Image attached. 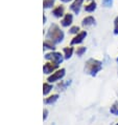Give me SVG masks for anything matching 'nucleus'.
<instances>
[{
    "mask_svg": "<svg viewBox=\"0 0 118 125\" xmlns=\"http://www.w3.org/2000/svg\"><path fill=\"white\" fill-rule=\"evenodd\" d=\"M102 5L106 6V8H110L113 4V0H102Z\"/></svg>",
    "mask_w": 118,
    "mask_h": 125,
    "instance_id": "obj_20",
    "label": "nucleus"
},
{
    "mask_svg": "<svg viewBox=\"0 0 118 125\" xmlns=\"http://www.w3.org/2000/svg\"><path fill=\"white\" fill-rule=\"evenodd\" d=\"M117 62H118V58H117Z\"/></svg>",
    "mask_w": 118,
    "mask_h": 125,
    "instance_id": "obj_26",
    "label": "nucleus"
},
{
    "mask_svg": "<svg viewBox=\"0 0 118 125\" xmlns=\"http://www.w3.org/2000/svg\"><path fill=\"white\" fill-rule=\"evenodd\" d=\"M116 125H118V123H117V124H116Z\"/></svg>",
    "mask_w": 118,
    "mask_h": 125,
    "instance_id": "obj_28",
    "label": "nucleus"
},
{
    "mask_svg": "<svg viewBox=\"0 0 118 125\" xmlns=\"http://www.w3.org/2000/svg\"><path fill=\"white\" fill-rule=\"evenodd\" d=\"M68 84H70V81H67V82H61L58 84V88H60V91H63V89H65V87L67 86Z\"/></svg>",
    "mask_w": 118,
    "mask_h": 125,
    "instance_id": "obj_19",
    "label": "nucleus"
},
{
    "mask_svg": "<svg viewBox=\"0 0 118 125\" xmlns=\"http://www.w3.org/2000/svg\"><path fill=\"white\" fill-rule=\"evenodd\" d=\"M110 112L112 113L113 115H116V116H118V102H115L113 104V106L111 107Z\"/></svg>",
    "mask_w": 118,
    "mask_h": 125,
    "instance_id": "obj_18",
    "label": "nucleus"
},
{
    "mask_svg": "<svg viewBox=\"0 0 118 125\" xmlns=\"http://www.w3.org/2000/svg\"><path fill=\"white\" fill-rule=\"evenodd\" d=\"M61 1H63V2H70V1H72V0H61Z\"/></svg>",
    "mask_w": 118,
    "mask_h": 125,
    "instance_id": "obj_24",
    "label": "nucleus"
},
{
    "mask_svg": "<svg viewBox=\"0 0 118 125\" xmlns=\"http://www.w3.org/2000/svg\"><path fill=\"white\" fill-rule=\"evenodd\" d=\"M87 36V32L86 31H83V32H79L78 34H76V36L73 37V39L71 40V45H74V44H79L82 43L84 39Z\"/></svg>",
    "mask_w": 118,
    "mask_h": 125,
    "instance_id": "obj_6",
    "label": "nucleus"
},
{
    "mask_svg": "<svg viewBox=\"0 0 118 125\" xmlns=\"http://www.w3.org/2000/svg\"><path fill=\"white\" fill-rule=\"evenodd\" d=\"M89 1H92V0H89Z\"/></svg>",
    "mask_w": 118,
    "mask_h": 125,
    "instance_id": "obj_27",
    "label": "nucleus"
},
{
    "mask_svg": "<svg viewBox=\"0 0 118 125\" xmlns=\"http://www.w3.org/2000/svg\"><path fill=\"white\" fill-rule=\"evenodd\" d=\"M46 38L48 40L52 41L54 44H58L64 40V33L57 24H51L46 34Z\"/></svg>",
    "mask_w": 118,
    "mask_h": 125,
    "instance_id": "obj_1",
    "label": "nucleus"
},
{
    "mask_svg": "<svg viewBox=\"0 0 118 125\" xmlns=\"http://www.w3.org/2000/svg\"><path fill=\"white\" fill-rule=\"evenodd\" d=\"M70 33L71 34H78L79 33V26H77V25H74V26H72V27H70Z\"/></svg>",
    "mask_w": 118,
    "mask_h": 125,
    "instance_id": "obj_22",
    "label": "nucleus"
},
{
    "mask_svg": "<svg viewBox=\"0 0 118 125\" xmlns=\"http://www.w3.org/2000/svg\"><path fill=\"white\" fill-rule=\"evenodd\" d=\"M72 54H73V47H72V46H66V47H64V56H65V59L71 58Z\"/></svg>",
    "mask_w": 118,
    "mask_h": 125,
    "instance_id": "obj_12",
    "label": "nucleus"
},
{
    "mask_svg": "<svg viewBox=\"0 0 118 125\" xmlns=\"http://www.w3.org/2000/svg\"><path fill=\"white\" fill-rule=\"evenodd\" d=\"M45 59L50 62H52L54 64H58L60 65L62 62H63L64 58L62 56L61 53H58V52H52V53H48L45 55Z\"/></svg>",
    "mask_w": 118,
    "mask_h": 125,
    "instance_id": "obj_3",
    "label": "nucleus"
},
{
    "mask_svg": "<svg viewBox=\"0 0 118 125\" xmlns=\"http://www.w3.org/2000/svg\"><path fill=\"white\" fill-rule=\"evenodd\" d=\"M43 46H44L45 48H48V50H54V48H55V44L52 42V41H50V40L47 39V40L44 42Z\"/></svg>",
    "mask_w": 118,
    "mask_h": 125,
    "instance_id": "obj_15",
    "label": "nucleus"
},
{
    "mask_svg": "<svg viewBox=\"0 0 118 125\" xmlns=\"http://www.w3.org/2000/svg\"><path fill=\"white\" fill-rule=\"evenodd\" d=\"M58 67H59L58 64H54V63H52V62L48 61V62H46V63L44 64V66H43V72H44V74L48 75V74H51V73L55 72Z\"/></svg>",
    "mask_w": 118,
    "mask_h": 125,
    "instance_id": "obj_5",
    "label": "nucleus"
},
{
    "mask_svg": "<svg viewBox=\"0 0 118 125\" xmlns=\"http://www.w3.org/2000/svg\"><path fill=\"white\" fill-rule=\"evenodd\" d=\"M96 8H97L96 2H95V1H90L88 4L85 5V11L88 12V13H92V12L95 11Z\"/></svg>",
    "mask_w": 118,
    "mask_h": 125,
    "instance_id": "obj_11",
    "label": "nucleus"
},
{
    "mask_svg": "<svg viewBox=\"0 0 118 125\" xmlns=\"http://www.w3.org/2000/svg\"><path fill=\"white\" fill-rule=\"evenodd\" d=\"M58 99H59V95H57V94H55V95L49 96L48 98L45 99V103H46V104H53Z\"/></svg>",
    "mask_w": 118,
    "mask_h": 125,
    "instance_id": "obj_13",
    "label": "nucleus"
},
{
    "mask_svg": "<svg viewBox=\"0 0 118 125\" xmlns=\"http://www.w3.org/2000/svg\"><path fill=\"white\" fill-rule=\"evenodd\" d=\"M75 53L77 56H83L85 53H86V47L85 46H79L76 48V51H75Z\"/></svg>",
    "mask_w": 118,
    "mask_h": 125,
    "instance_id": "obj_17",
    "label": "nucleus"
},
{
    "mask_svg": "<svg viewBox=\"0 0 118 125\" xmlns=\"http://www.w3.org/2000/svg\"><path fill=\"white\" fill-rule=\"evenodd\" d=\"M43 21H44V23H45V22H46V17H45V16L43 17Z\"/></svg>",
    "mask_w": 118,
    "mask_h": 125,
    "instance_id": "obj_25",
    "label": "nucleus"
},
{
    "mask_svg": "<svg viewBox=\"0 0 118 125\" xmlns=\"http://www.w3.org/2000/svg\"><path fill=\"white\" fill-rule=\"evenodd\" d=\"M65 68H61V69H57L55 72L52 73V75L49 76L47 78V81L49 83H52V82H57V81H60L65 76Z\"/></svg>",
    "mask_w": 118,
    "mask_h": 125,
    "instance_id": "obj_4",
    "label": "nucleus"
},
{
    "mask_svg": "<svg viewBox=\"0 0 118 125\" xmlns=\"http://www.w3.org/2000/svg\"><path fill=\"white\" fill-rule=\"evenodd\" d=\"M53 4H54V0H44L43 1L44 9H50L53 6Z\"/></svg>",
    "mask_w": 118,
    "mask_h": 125,
    "instance_id": "obj_16",
    "label": "nucleus"
},
{
    "mask_svg": "<svg viewBox=\"0 0 118 125\" xmlns=\"http://www.w3.org/2000/svg\"><path fill=\"white\" fill-rule=\"evenodd\" d=\"M83 3H84V0H74V1L72 2V4L70 5V10L77 15V14H79V12H81Z\"/></svg>",
    "mask_w": 118,
    "mask_h": 125,
    "instance_id": "obj_7",
    "label": "nucleus"
},
{
    "mask_svg": "<svg viewBox=\"0 0 118 125\" xmlns=\"http://www.w3.org/2000/svg\"><path fill=\"white\" fill-rule=\"evenodd\" d=\"M51 89H52V85L49 84V83L46 82V83H44V84H43V94L45 96L48 95V94L50 93Z\"/></svg>",
    "mask_w": 118,
    "mask_h": 125,
    "instance_id": "obj_14",
    "label": "nucleus"
},
{
    "mask_svg": "<svg viewBox=\"0 0 118 125\" xmlns=\"http://www.w3.org/2000/svg\"><path fill=\"white\" fill-rule=\"evenodd\" d=\"M72 22H73V16H72V14H66L64 16V18L62 19L61 24L64 27H67L69 25H71Z\"/></svg>",
    "mask_w": 118,
    "mask_h": 125,
    "instance_id": "obj_8",
    "label": "nucleus"
},
{
    "mask_svg": "<svg viewBox=\"0 0 118 125\" xmlns=\"http://www.w3.org/2000/svg\"><path fill=\"white\" fill-rule=\"evenodd\" d=\"M47 116H48V110L47 109H44V112H43V119L46 120L47 119Z\"/></svg>",
    "mask_w": 118,
    "mask_h": 125,
    "instance_id": "obj_23",
    "label": "nucleus"
},
{
    "mask_svg": "<svg viewBox=\"0 0 118 125\" xmlns=\"http://www.w3.org/2000/svg\"><path fill=\"white\" fill-rule=\"evenodd\" d=\"M93 24H95V18L93 16H87L83 19L82 21V25L84 27H87V26H91Z\"/></svg>",
    "mask_w": 118,
    "mask_h": 125,
    "instance_id": "obj_10",
    "label": "nucleus"
},
{
    "mask_svg": "<svg viewBox=\"0 0 118 125\" xmlns=\"http://www.w3.org/2000/svg\"><path fill=\"white\" fill-rule=\"evenodd\" d=\"M114 34L118 35V16L114 20Z\"/></svg>",
    "mask_w": 118,
    "mask_h": 125,
    "instance_id": "obj_21",
    "label": "nucleus"
},
{
    "mask_svg": "<svg viewBox=\"0 0 118 125\" xmlns=\"http://www.w3.org/2000/svg\"><path fill=\"white\" fill-rule=\"evenodd\" d=\"M101 69V62L95 59H89L86 62V66H85V72L87 74L91 75V76H95Z\"/></svg>",
    "mask_w": 118,
    "mask_h": 125,
    "instance_id": "obj_2",
    "label": "nucleus"
},
{
    "mask_svg": "<svg viewBox=\"0 0 118 125\" xmlns=\"http://www.w3.org/2000/svg\"><path fill=\"white\" fill-rule=\"evenodd\" d=\"M52 14H53L54 17H57V18H61V17H63L64 14H65V8L63 5H58L57 8L53 9Z\"/></svg>",
    "mask_w": 118,
    "mask_h": 125,
    "instance_id": "obj_9",
    "label": "nucleus"
}]
</instances>
